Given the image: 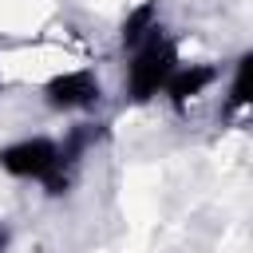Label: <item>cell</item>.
<instances>
[{"instance_id": "1", "label": "cell", "mask_w": 253, "mask_h": 253, "mask_svg": "<svg viewBox=\"0 0 253 253\" xmlns=\"http://www.w3.org/2000/svg\"><path fill=\"white\" fill-rule=\"evenodd\" d=\"M0 166L16 178H43L51 194H63L67 186V166L59 162V146L51 138H24L16 146H4L0 150Z\"/></svg>"}, {"instance_id": "2", "label": "cell", "mask_w": 253, "mask_h": 253, "mask_svg": "<svg viewBox=\"0 0 253 253\" xmlns=\"http://www.w3.org/2000/svg\"><path fill=\"white\" fill-rule=\"evenodd\" d=\"M174 59H178V55H174V43L154 28V32L138 43V55H134V63H130V95H134L138 103L150 99V95H158V91L166 87L170 71L178 67Z\"/></svg>"}, {"instance_id": "3", "label": "cell", "mask_w": 253, "mask_h": 253, "mask_svg": "<svg viewBox=\"0 0 253 253\" xmlns=\"http://www.w3.org/2000/svg\"><path fill=\"white\" fill-rule=\"evenodd\" d=\"M47 99H51V107H63V111L91 107L99 99V83L91 71H67V75H55L47 83Z\"/></svg>"}, {"instance_id": "4", "label": "cell", "mask_w": 253, "mask_h": 253, "mask_svg": "<svg viewBox=\"0 0 253 253\" xmlns=\"http://www.w3.org/2000/svg\"><path fill=\"white\" fill-rule=\"evenodd\" d=\"M213 67H202V63H190V67H174L170 71V79H166V95L174 99V103H186V99H194V95H202L210 83H213Z\"/></svg>"}, {"instance_id": "5", "label": "cell", "mask_w": 253, "mask_h": 253, "mask_svg": "<svg viewBox=\"0 0 253 253\" xmlns=\"http://www.w3.org/2000/svg\"><path fill=\"white\" fill-rule=\"evenodd\" d=\"M150 32H154V4H142V8L130 12V20L123 24V43H126V47H138Z\"/></svg>"}, {"instance_id": "6", "label": "cell", "mask_w": 253, "mask_h": 253, "mask_svg": "<svg viewBox=\"0 0 253 253\" xmlns=\"http://www.w3.org/2000/svg\"><path fill=\"white\" fill-rule=\"evenodd\" d=\"M249 99V55L237 59V71H233V83H229V103L241 107Z\"/></svg>"}, {"instance_id": "7", "label": "cell", "mask_w": 253, "mask_h": 253, "mask_svg": "<svg viewBox=\"0 0 253 253\" xmlns=\"http://www.w3.org/2000/svg\"><path fill=\"white\" fill-rule=\"evenodd\" d=\"M4 245H8V229L0 225V253H4Z\"/></svg>"}]
</instances>
